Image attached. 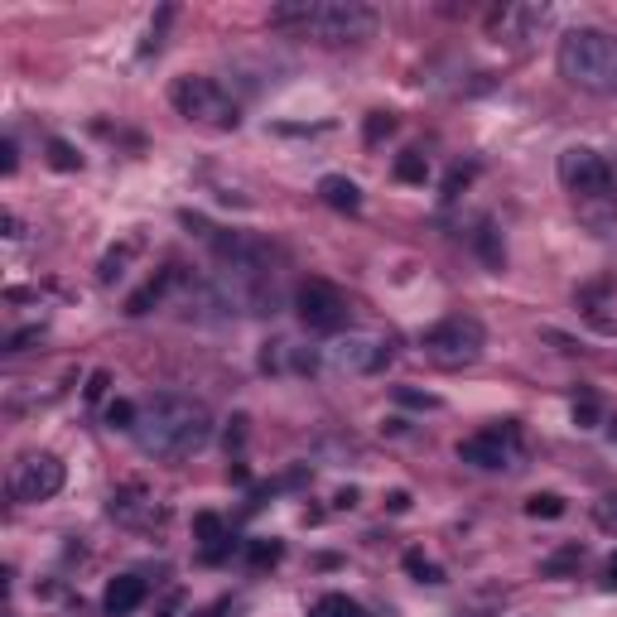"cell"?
I'll use <instances>...</instances> for the list:
<instances>
[{
	"label": "cell",
	"mask_w": 617,
	"mask_h": 617,
	"mask_svg": "<svg viewBox=\"0 0 617 617\" xmlns=\"http://www.w3.org/2000/svg\"><path fill=\"white\" fill-rule=\"evenodd\" d=\"M174 285H179V270H160V275H155V280H150L145 290H135V295H131L126 314H135V319H140V314H150L155 304H164V295H169Z\"/></svg>",
	"instance_id": "15"
},
{
	"label": "cell",
	"mask_w": 617,
	"mask_h": 617,
	"mask_svg": "<svg viewBox=\"0 0 617 617\" xmlns=\"http://www.w3.org/2000/svg\"><path fill=\"white\" fill-rule=\"evenodd\" d=\"M420 348L434 367H468V362L483 357L487 328L473 314H449V319H439L434 328L420 333Z\"/></svg>",
	"instance_id": "6"
},
{
	"label": "cell",
	"mask_w": 617,
	"mask_h": 617,
	"mask_svg": "<svg viewBox=\"0 0 617 617\" xmlns=\"http://www.w3.org/2000/svg\"><path fill=\"white\" fill-rule=\"evenodd\" d=\"M217 420L213 410L198 401V396H184V391H160L140 405V420H135V444L150 458H188L198 449H208Z\"/></svg>",
	"instance_id": "1"
},
{
	"label": "cell",
	"mask_w": 617,
	"mask_h": 617,
	"mask_svg": "<svg viewBox=\"0 0 617 617\" xmlns=\"http://www.w3.org/2000/svg\"><path fill=\"white\" fill-rule=\"evenodd\" d=\"M58 487H63V463L54 454H25L10 468V497L25 507L58 497Z\"/></svg>",
	"instance_id": "10"
},
{
	"label": "cell",
	"mask_w": 617,
	"mask_h": 617,
	"mask_svg": "<svg viewBox=\"0 0 617 617\" xmlns=\"http://www.w3.org/2000/svg\"><path fill=\"white\" fill-rule=\"evenodd\" d=\"M135 420H140V410L131 401H111L107 405V425L111 430H135Z\"/></svg>",
	"instance_id": "24"
},
{
	"label": "cell",
	"mask_w": 617,
	"mask_h": 617,
	"mask_svg": "<svg viewBox=\"0 0 617 617\" xmlns=\"http://www.w3.org/2000/svg\"><path fill=\"white\" fill-rule=\"evenodd\" d=\"M251 560H256V564H275V560H280V545H275V540H261V545H251Z\"/></svg>",
	"instance_id": "31"
},
{
	"label": "cell",
	"mask_w": 617,
	"mask_h": 617,
	"mask_svg": "<svg viewBox=\"0 0 617 617\" xmlns=\"http://www.w3.org/2000/svg\"><path fill=\"white\" fill-rule=\"evenodd\" d=\"M169 107L179 111L184 121H193V126H213V131H232L242 121L237 97L217 78H198V73L169 82Z\"/></svg>",
	"instance_id": "4"
},
{
	"label": "cell",
	"mask_w": 617,
	"mask_h": 617,
	"mask_svg": "<svg viewBox=\"0 0 617 617\" xmlns=\"http://www.w3.org/2000/svg\"><path fill=\"white\" fill-rule=\"evenodd\" d=\"M526 516H545V521H555V516H564V497L560 492H536V497L526 502Z\"/></svg>",
	"instance_id": "22"
},
{
	"label": "cell",
	"mask_w": 617,
	"mask_h": 617,
	"mask_svg": "<svg viewBox=\"0 0 617 617\" xmlns=\"http://www.w3.org/2000/svg\"><path fill=\"white\" fill-rule=\"evenodd\" d=\"M0 155H5V160H0V169H5V174H15V169H20V150H15V140H5V145H0Z\"/></svg>",
	"instance_id": "32"
},
{
	"label": "cell",
	"mask_w": 617,
	"mask_h": 617,
	"mask_svg": "<svg viewBox=\"0 0 617 617\" xmlns=\"http://www.w3.org/2000/svg\"><path fill=\"white\" fill-rule=\"evenodd\" d=\"M396 179H405V184H425V179H430V160H425L420 150H405L401 160H396Z\"/></svg>",
	"instance_id": "19"
},
{
	"label": "cell",
	"mask_w": 617,
	"mask_h": 617,
	"mask_svg": "<svg viewBox=\"0 0 617 617\" xmlns=\"http://www.w3.org/2000/svg\"><path fill=\"white\" fill-rule=\"evenodd\" d=\"M49 164H54L58 174H73V169H82V155L68 140H49Z\"/></svg>",
	"instance_id": "21"
},
{
	"label": "cell",
	"mask_w": 617,
	"mask_h": 617,
	"mask_svg": "<svg viewBox=\"0 0 617 617\" xmlns=\"http://www.w3.org/2000/svg\"><path fill=\"white\" fill-rule=\"evenodd\" d=\"M608 584H613V589H617V555H613V560H608Z\"/></svg>",
	"instance_id": "35"
},
{
	"label": "cell",
	"mask_w": 617,
	"mask_h": 617,
	"mask_svg": "<svg viewBox=\"0 0 617 617\" xmlns=\"http://www.w3.org/2000/svg\"><path fill=\"white\" fill-rule=\"evenodd\" d=\"M405 569H410L420 584H444V569H439V564H430L420 550H410V555H405Z\"/></svg>",
	"instance_id": "23"
},
{
	"label": "cell",
	"mask_w": 617,
	"mask_h": 617,
	"mask_svg": "<svg viewBox=\"0 0 617 617\" xmlns=\"http://www.w3.org/2000/svg\"><path fill=\"white\" fill-rule=\"evenodd\" d=\"M270 25L295 29L299 39H314L328 49H343V44H367L381 15L362 0H285L270 10Z\"/></svg>",
	"instance_id": "2"
},
{
	"label": "cell",
	"mask_w": 617,
	"mask_h": 617,
	"mask_svg": "<svg viewBox=\"0 0 617 617\" xmlns=\"http://www.w3.org/2000/svg\"><path fill=\"white\" fill-rule=\"evenodd\" d=\"M574 425L593 430V425H598V405H593V401H579V405H574Z\"/></svg>",
	"instance_id": "30"
},
{
	"label": "cell",
	"mask_w": 617,
	"mask_h": 617,
	"mask_svg": "<svg viewBox=\"0 0 617 617\" xmlns=\"http://www.w3.org/2000/svg\"><path fill=\"white\" fill-rule=\"evenodd\" d=\"M473 246H478V256H483L492 270L507 266V251H502V237H497V227H492V222H478V232H473Z\"/></svg>",
	"instance_id": "18"
},
{
	"label": "cell",
	"mask_w": 617,
	"mask_h": 617,
	"mask_svg": "<svg viewBox=\"0 0 617 617\" xmlns=\"http://www.w3.org/2000/svg\"><path fill=\"white\" fill-rule=\"evenodd\" d=\"M10 617H15V613H10Z\"/></svg>",
	"instance_id": "36"
},
{
	"label": "cell",
	"mask_w": 617,
	"mask_h": 617,
	"mask_svg": "<svg viewBox=\"0 0 617 617\" xmlns=\"http://www.w3.org/2000/svg\"><path fill=\"white\" fill-rule=\"evenodd\" d=\"M593 521H598L603 531H613L617 536V492H603V497L593 502Z\"/></svg>",
	"instance_id": "25"
},
{
	"label": "cell",
	"mask_w": 617,
	"mask_h": 617,
	"mask_svg": "<svg viewBox=\"0 0 617 617\" xmlns=\"http://www.w3.org/2000/svg\"><path fill=\"white\" fill-rule=\"evenodd\" d=\"M560 78L589 97H617V34L598 25H579L560 39Z\"/></svg>",
	"instance_id": "3"
},
{
	"label": "cell",
	"mask_w": 617,
	"mask_h": 617,
	"mask_svg": "<svg viewBox=\"0 0 617 617\" xmlns=\"http://www.w3.org/2000/svg\"><path fill=\"white\" fill-rule=\"evenodd\" d=\"M140 603H145V579H140V574H116L107 584V593H102V608H107L111 617L135 613Z\"/></svg>",
	"instance_id": "12"
},
{
	"label": "cell",
	"mask_w": 617,
	"mask_h": 617,
	"mask_svg": "<svg viewBox=\"0 0 617 617\" xmlns=\"http://www.w3.org/2000/svg\"><path fill=\"white\" fill-rule=\"evenodd\" d=\"M516 458H521V430H516V420L492 425V430L473 434V439L458 444V463H468V468H487V473H497V468H516Z\"/></svg>",
	"instance_id": "8"
},
{
	"label": "cell",
	"mask_w": 617,
	"mask_h": 617,
	"mask_svg": "<svg viewBox=\"0 0 617 617\" xmlns=\"http://www.w3.org/2000/svg\"><path fill=\"white\" fill-rule=\"evenodd\" d=\"M309 617H372L357 598H348V593H328V598H319L314 608H309Z\"/></svg>",
	"instance_id": "17"
},
{
	"label": "cell",
	"mask_w": 617,
	"mask_h": 617,
	"mask_svg": "<svg viewBox=\"0 0 617 617\" xmlns=\"http://www.w3.org/2000/svg\"><path fill=\"white\" fill-rule=\"evenodd\" d=\"M545 20H550V5H497L487 10V34L507 49H526L531 39H540Z\"/></svg>",
	"instance_id": "11"
},
{
	"label": "cell",
	"mask_w": 617,
	"mask_h": 617,
	"mask_svg": "<svg viewBox=\"0 0 617 617\" xmlns=\"http://www.w3.org/2000/svg\"><path fill=\"white\" fill-rule=\"evenodd\" d=\"M319 198L328 208H338V213H357V208H362V193H357V184H352L348 174H323Z\"/></svg>",
	"instance_id": "14"
},
{
	"label": "cell",
	"mask_w": 617,
	"mask_h": 617,
	"mask_svg": "<svg viewBox=\"0 0 617 617\" xmlns=\"http://www.w3.org/2000/svg\"><path fill=\"white\" fill-rule=\"evenodd\" d=\"M135 246H140V242H126L121 251H107V261H102V270H97V280H102V285H116V280L126 275V261H131Z\"/></svg>",
	"instance_id": "20"
},
{
	"label": "cell",
	"mask_w": 617,
	"mask_h": 617,
	"mask_svg": "<svg viewBox=\"0 0 617 617\" xmlns=\"http://www.w3.org/2000/svg\"><path fill=\"white\" fill-rule=\"evenodd\" d=\"M328 367H338V372H352V376H372L381 372L396 352H391V338H376V333H348V338H333L328 348Z\"/></svg>",
	"instance_id": "9"
},
{
	"label": "cell",
	"mask_w": 617,
	"mask_h": 617,
	"mask_svg": "<svg viewBox=\"0 0 617 617\" xmlns=\"http://www.w3.org/2000/svg\"><path fill=\"white\" fill-rule=\"evenodd\" d=\"M391 131H396V116H386V111H372V116H367V131H362V135H367V140L376 145L381 135H391Z\"/></svg>",
	"instance_id": "26"
},
{
	"label": "cell",
	"mask_w": 617,
	"mask_h": 617,
	"mask_svg": "<svg viewBox=\"0 0 617 617\" xmlns=\"http://www.w3.org/2000/svg\"><path fill=\"white\" fill-rule=\"evenodd\" d=\"M396 401H401V405H420V410H439V396H425V391H410V386H396Z\"/></svg>",
	"instance_id": "27"
},
{
	"label": "cell",
	"mask_w": 617,
	"mask_h": 617,
	"mask_svg": "<svg viewBox=\"0 0 617 617\" xmlns=\"http://www.w3.org/2000/svg\"><path fill=\"white\" fill-rule=\"evenodd\" d=\"M193 536L208 545V560H217L222 555V540H227V526H222V516H213V511H198L193 516Z\"/></svg>",
	"instance_id": "16"
},
{
	"label": "cell",
	"mask_w": 617,
	"mask_h": 617,
	"mask_svg": "<svg viewBox=\"0 0 617 617\" xmlns=\"http://www.w3.org/2000/svg\"><path fill=\"white\" fill-rule=\"evenodd\" d=\"M111 516L116 521H126V526H140V521H150L155 516V502L145 497V487L140 483H126L111 492Z\"/></svg>",
	"instance_id": "13"
},
{
	"label": "cell",
	"mask_w": 617,
	"mask_h": 617,
	"mask_svg": "<svg viewBox=\"0 0 617 617\" xmlns=\"http://www.w3.org/2000/svg\"><path fill=\"white\" fill-rule=\"evenodd\" d=\"M39 333H44V328H20V333H10V343H5V352H25L29 343H39Z\"/></svg>",
	"instance_id": "29"
},
{
	"label": "cell",
	"mask_w": 617,
	"mask_h": 617,
	"mask_svg": "<svg viewBox=\"0 0 617 617\" xmlns=\"http://www.w3.org/2000/svg\"><path fill=\"white\" fill-rule=\"evenodd\" d=\"M468 184V174H463V169H454V174H449V184H444V198H458V188Z\"/></svg>",
	"instance_id": "34"
},
{
	"label": "cell",
	"mask_w": 617,
	"mask_h": 617,
	"mask_svg": "<svg viewBox=\"0 0 617 617\" xmlns=\"http://www.w3.org/2000/svg\"><path fill=\"white\" fill-rule=\"evenodd\" d=\"M560 184L574 193V203L593 213V208H617V174L593 145H569L560 155Z\"/></svg>",
	"instance_id": "5"
},
{
	"label": "cell",
	"mask_w": 617,
	"mask_h": 617,
	"mask_svg": "<svg viewBox=\"0 0 617 617\" xmlns=\"http://www.w3.org/2000/svg\"><path fill=\"white\" fill-rule=\"evenodd\" d=\"M295 314L309 333H343L348 328V295L328 280H304L295 290Z\"/></svg>",
	"instance_id": "7"
},
{
	"label": "cell",
	"mask_w": 617,
	"mask_h": 617,
	"mask_svg": "<svg viewBox=\"0 0 617 617\" xmlns=\"http://www.w3.org/2000/svg\"><path fill=\"white\" fill-rule=\"evenodd\" d=\"M107 386H111V376H107V372H92V376H87V386H82V396L97 405L102 396H107Z\"/></svg>",
	"instance_id": "28"
},
{
	"label": "cell",
	"mask_w": 617,
	"mask_h": 617,
	"mask_svg": "<svg viewBox=\"0 0 617 617\" xmlns=\"http://www.w3.org/2000/svg\"><path fill=\"white\" fill-rule=\"evenodd\" d=\"M5 237H10V242H20V237H25V222H20L15 213H5Z\"/></svg>",
	"instance_id": "33"
}]
</instances>
